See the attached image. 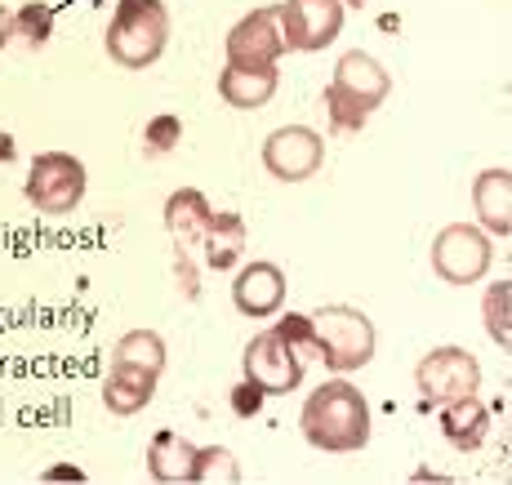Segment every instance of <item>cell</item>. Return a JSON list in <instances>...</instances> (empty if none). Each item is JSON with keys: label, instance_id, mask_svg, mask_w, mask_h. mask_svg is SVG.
Here are the masks:
<instances>
[{"label": "cell", "instance_id": "cell-3", "mask_svg": "<svg viewBox=\"0 0 512 485\" xmlns=\"http://www.w3.org/2000/svg\"><path fill=\"white\" fill-rule=\"evenodd\" d=\"M317 325V348H321V361L330 365L334 374H348V370H361L370 365L374 356V325L366 312L348 308V303H330L312 316Z\"/></svg>", "mask_w": 512, "mask_h": 485}, {"label": "cell", "instance_id": "cell-22", "mask_svg": "<svg viewBox=\"0 0 512 485\" xmlns=\"http://www.w3.org/2000/svg\"><path fill=\"white\" fill-rule=\"evenodd\" d=\"M508 299H512V281H499L486 290V303H481V312H486V330L490 339L499 343V348H512V334H508Z\"/></svg>", "mask_w": 512, "mask_h": 485}, {"label": "cell", "instance_id": "cell-10", "mask_svg": "<svg viewBox=\"0 0 512 485\" xmlns=\"http://www.w3.org/2000/svg\"><path fill=\"white\" fill-rule=\"evenodd\" d=\"M281 54L285 36L277 9H254L228 32V67H277Z\"/></svg>", "mask_w": 512, "mask_h": 485}, {"label": "cell", "instance_id": "cell-24", "mask_svg": "<svg viewBox=\"0 0 512 485\" xmlns=\"http://www.w3.org/2000/svg\"><path fill=\"white\" fill-rule=\"evenodd\" d=\"M277 334L285 343H290L294 352L308 361V356H321L317 348V325H312V316H299V312H285L281 321H277Z\"/></svg>", "mask_w": 512, "mask_h": 485}, {"label": "cell", "instance_id": "cell-5", "mask_svg": "<svg viewBox=\"0 0 512 485\" xmlns=\"http://www.w3.org/2000/svg\"><path fill=\"white\" fill-rule=\"evenodd\" d=\"M85 196V165L67 152L36 156L32 174H27V201L36 214H72Z\"/></svg>", "mask_w": 512, "mask_h": 485}, {"label": "cell", "instance_id": "cell-8", "mask_svg": "<svg viewBox=\"0 0 512 485\" xmlns=\"http://www.w3.org/2000/svg\"><path fill=\"white\" fill-rule=\"evenodd\" d=\"M245 379L254 388H263V397H281V392H294L303 383V356L281 339L277 330L250 339L245 348Z\"/></svg>", "mask_w": 512, "mask_h": 485}, {"label": "cell", "instance_id": "cell-20", "mask_svg": "<svg viewBox=\"0 0 512 485\" xmlns=\"http://www.w3.org/2000/svg\"><path fill=\"white\" fill-rule=\"evenodd\" d=\"M112 361H130V365H143V370L161 374L165 370V339L156 330H130L116 343Z\"/></svg>", "mask_w": 512, "mask_h": 485}, {"label": "cell", "instance_id": "cell-21", "mask_svg": "<svg viewBox=\"0 0 512 485\" xmlns=\"http://www.w3.org/2000/svg\"><path fill=\"white\" fill-rule=\"evenodd\" d=\"M187 481H196V485H214V481L236 485V481H241L236 454H232V450H223V445H205V450H196V459H192V477H187Z\"/></svg>", "mask_w": 512, "mask_h": 485}, {"label": "cell", "instance_id": "cell-7", "mask_svg": "<svg viewBox=\"0 0 512 485\" xmlns=\"http://www.w3.org/2000/svg\"><path fill=\"white\" fill-rule=\"evenodd\" d=\"M263 165L281 183H303V178H312L326 165V138L317 130H308V125L272 130L268 143H263Z\"/></svg>", "mask_w": 512, "mask_h": 485}, {"label": "cell", "instance_id": "cell-17", "mask_svg": "<svg viewBox=\"0 0 512 485\" xmlns=\"http://www.w3.org/2000/svg\"><path fill=\"white\" fill-rule=\"evenodd\" d=\"M437 410H441V432H446V441L455 450H481V441L490 432V410L477 401V392L437 405Z\"/></svg>", "mask_w": 512, "mask_h": 485}, {"label": "cell", "instance_id": "cell-19", "mask_svg": "<svg viewBox=\"0 0 512 485\" xmlns=\"http://www.w3.org/2000/svg\"><path fill=\"white\" fill-rule=\"evenodd\" d=\"M210 214H214L210 201H205L196 187H179V192L165 201V227H170V236L179 241V250L196 245V236H201V227Z\"/></svg>", "mask_w": 512, "mask_h": 485}, {"label": "cell", "instance_id": "cell-26", "mask_svg": "<svg viewBox=\"0 0 512 485\" xmlns=\"http://www.w3.org/2000/svg\"><path fill=\"white\" fill-rule=\"evenodd\" d=\"M326 112H330V125L334 130H343V134H357L361 125H366V112H361L357 103H348V98H343L339 89H330V85H326Z\"/></svg>", "mask_w": 512, "mask_h": 485}, {"label": "cell", "instance_id": "cell-27", "mask_svg": "<svg viewBox=\"0 0 512 485\" xmlns=\"http://www.w3.org/2000/svg\"><path fill=\"white\" fill-rule=\"evenodd\" d=\"M259 405H263V388H254L250 379H245L241 388H232V410L241 414V419H250V414H259Z\"/></svg>", "mask_w": 512, "mask_h": 485}, {"label": "cell", "instance_id": "cell-6", "mask_svg": "<svg viewBox=\"0 0 512 485\" xmlns=\"http://www.w3.org/2000/svg\"><path fill=\"white\" fill-rule=\"evenodd\" d=\"M490 267V241L481 227L472 223H450L432 241V272L446 285H472L481 281Z\"/></svg>", "mask_w": 512, "mask_h": 485}, {"label": "cell", "instance_id": "cell-28", "mask_svg": "<svg viewBox=\"0 0 512 485\" xmlns=\"http://www.w3.org/2000/svg\"><path fill=\"white\" fill-rule=\"evenodd\" d=\"M9 36H14V14H9V9L0 5V49L9 45Z\"/></svg>", "mask_w": 512, "mask_h": 485}, {"label": "cell", "instance_id": "cell-25", "mask_svg": "<svg viewBox=\"0 0 512 485\" xmlns=\"http://www.w3.org/2000/svg\"><path fill=\"white\" fill-rule=\"evenodd\" d=\"M179 138H183L179 116H156V121H147V130H143V152L147 156H165V152H174Z\"/></svg>", "mask_w": 512, "mask_h": 485}, {"label": "cell", "instance_id": "cell-14", "mask_svg": "<svg viewBox=\"0 0 512 485\" xmlns=\"http://www.w3.org/2000/svg\"><path fill=\"white\" fill-rule=\"evenodd\" d=\"M196 245H201V263L210 267V272H228V267H236L245 254L241 214H210L201 227V236H196Z\"/></svg>", "mask_w": 512, "mask_h": 485}, {"label": "cell", "instance_id": "cell-23", "mask_svg": "<svg viewBox=\"0 0 512 485\" xmlns=\"http://www.w3.org/2000/svg\"><path fill=\"white\" fill-rule=\"evenodd\" d=\"M14 32L23 36L32 49H41L49 41V32H54V9H49L45 0H32V5H23L14 14Z\"/></svg>", "mask_w": 512, "mask_h": 485}, {"label": "cell", "instance_id": "cell-4", "mask_svg": "<svg viewBox=\"0 0 512 485\" xmlns=\"http://www.w3.org/2000/svg\"><path fill=\"white\" fill-rule=\"evenodd\" d=\"M415 383H419L423 410H437V405L472 397V392H477L481 365H477V356H472L468 348H432L419 361Z\"/></svg>", "mask_w": 512, "mask_h": 485}, {"label": "cell", "instance_id": "cell-11", "mask_svg": "<svg viewBox=\"0 0 512 485\" xmlns=\"http://www.w3.org/2000/svg\"><path fill=\"white\" fill-rule=\"evenodd\" d=\"M330 89H339L348 103H357L361 112H374V107L388 98V89H392V81H388V72H383V63L379 58H370L366 49H352V54H343L339 58V67H334V81H330Z\"/></svg>", "mask_w": 512, "mask_h": 485}, {"label": "cell", "instance_id": "cell-30", "mask_svg": "<svg viewBox=\"0 0 512 485\" xmlns=\"http://www.w3.org/2000/svg\"><path fill=\"white\" fill-rule=\"evenodd\" d=\"M343 5H352V9H361V5H366V0H343Z\"/></svg>", "mask_w": 512, "mask_h": 485}, {"label": "cell", "instance_id": "cell-18", "mask_svg": "<svg viewBox=\"0 0 512 485\" xmlns=\"http://www.w3.org/2000/svg\"><path fill=\"white\" fill-rule=\"evenodd\" d=\"M192 459H196V445L179 437V432H156L152 445H147V472L161 485H179L192 477Z\"/></svg>", "mask_w": 512, "mask_h": 485}, {"label": "cell", "instance_id": "cell-2", "mask_svg": "<svg viewBox=\"0 0 512 485\" xmlns=\"http://www.w3.org/2000/svg\"><path fill=\"white\" fill-rule=\"evenodd\" d=\"M107 58L130 72H143L170 45V9L161 0H116V14L107 23Z\"/></svg>", "mask_w": 512, "mask_h": 485}, {"label": "cell", "instance_id": "cell-1", "mask_svg": "<svg viewBox=\"0 0 512 485\" xmlns=\"http://www.w3.org/2000/svg\"><path fill=\"white\" fill-rule=\"evenodd\" d=\"M303 437L326 454H352L370 441V401L352 383L330 379L303 401Z\"/></svg>", "mask_w": 512, "mask_h": 485}, {"label": "cell", "instance_id": "cell-16", "mask_svg": "<svg viewBox=\"0 0 512 485\" xmlns=\"http://www.w3.org/2000/svg\"><path fill=\"white\" fill-rule=\"evenodd\" d=\"M277 67H228L219 76V98L236 112H254L277 94Z\"/></svg>", "mask_w": 512, "mask_h": 485}, {"label": "cell", "instance_id": "cell-9", "mask_svg": "<svg viewBox=\"0 0 512 485\" xmlns=\"http://www.w3.org/2000/svg\"><path fill=\"white\" fill-rule=\"evenodd\" d=\"M281 14V36H285V49H326L334 45L343 27V0H285L277 9Z\"/></svg>", "mask_w": 512, "mask_h": 485}, {"label": "cell", "instance_id": "cell-12", "mask_svg": "<svg viewBox=\"0 0 512 485\" xmlns=\"http://www.w3.org/2000/svg\"><path fill=\"white\" fill-rule=\"evenodd\" d=\"M232 303L241 316H254V321H263V316L281 312L285 303V272L277 263H245L241 272H236L232 281Z\"/></svg>", "mask_w": 512, "mask_h": 485}, {"label": "cell", "instance_id": "cell-29", "mask_svg": "<svg viewBox=\"0 0 512 485\" xmlns=\"http://www.w3.org/2000/svg\"><path fill=\"white\" fill-rule=\"evenodd\" d=\"M14 152H18V147H14V138H9V134H0V165H5V161H14Z\"/></svg>", "mask_w": 512, "mask_h": 485}, {"label": "cell", "instance_id": "cell-15", "mask_svg": "<svg viewBox=\"0 0 512 485\" xmlns=\"http://www.w3.org/2000/svg\"><path fill=\"white\" fill-rule=\"evenodd\" d=\"M472 205L486 232L508 236L512 232V174L508 170H486L472 183Z\"/></svg>", "mask_w": 512, "mask_h": 485}, {"label": "cell", "instance_id": "cell-13", "mask_svg": "<svg viewBox=\"0 0 512 485\" xmlns=\"http://www.w3.org/2000/svg\"><path fill=\"white\" fill-rule=\"evenodd\" d=\"M156 397V374L143 370V365H130V361H112V374H107L103 383V405L112 414H121V419H130V414L147 410Z\"/></svg>", "mask_w": 512, "mask_h": 485}]
</instances>
